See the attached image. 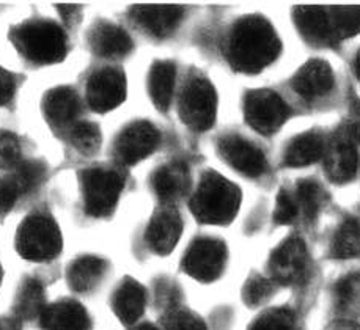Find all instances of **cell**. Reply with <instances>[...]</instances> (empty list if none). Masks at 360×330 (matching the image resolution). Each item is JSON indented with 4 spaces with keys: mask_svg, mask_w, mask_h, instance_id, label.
<instances>
[{
    "mask_svg": "<svg viewBox=\"0 0 360 330\" xmlns=\"http://www.w3.org/2000/svg\"><path fill=\"white\" fill-rule=\"evenodd\" d=\"M159 131L148 121H136L129 124L115 143L117 159L124 165L137 164L145 159L159 145Z\"/></svg>",
    "mask_w": 360,
    "mask_h": 330,
    "instance_id": "30bf717a",
    "label": "cell"
},
{
    "mask_svg": "<svg viewBox=\"0 0 360 330\" xmlns=\"http://www.w3.org/2000/svg\"><path fill=\"white\" fill-rule=\"evenodd\" d=\"M82 189L86 213L93 217H104L117 206L123 180L115 170L91 169L84 173Z\"/></svg>",
    "mask_w": 360,
    "mask_h": 330,
    "instance_id": "8992f818",
    "label": "cell"
},
{
    "mask_svg": "<svg viewBox=\"0 0 360 330\" xmlns=\"http://www.w3.org/2000/svg\"><path fill=\"white\" fill-rule=\"evenodd\" d=\"M272 293V282L266 280L263 277L255 275L245 283L244 286V301L249 305H258L264 299H268Z\"/></svg>",
    "mask_w": 360,
    "mask_h": 330,
    "instance_id": "74e56055",
    "label": "cell"
},
{
    "mask_svg": "<svg viewBox=\"0 0 360 330\" xmlns=\"http://www.w3.org/2000/svg\"><path fill=\"white\" fill-rule=\"evenodd\" d=\"M90 46L98 55L115 58L128 54L132 48V41L128 33L118 25L99 22L90 33Z\"/></svg>",
    "mask_w": 360,
    "mask_h": 330,
    "instance_id": "7402d4cb",
    "label": "cell"
},
{
    "mask_svg": "<svg viewBox=\"0 0 360 330\" xmlns=\"http://www.w3.org/2000/svg\"><path fill=\"white\" fill-rule=\"evenodd\" d=\"M338 134L348 138L354 145H360V99L351 96L348 103V115H346Z\"/></svg>",
    "mask_w": 360,
    "mask_h": 330,
    "instance_id": "d590c367",
    "label": "cell"
},
{
    "mask_svg": "<svg viewBox=\"0 0 360 330\" xmlns=\"http://www.w3.org/2000/svg\"><path fill=\"white\" fill-rule=\"evenodd\" d=\"M167 330H206L203 321L186 310L170 308L164 316Z\"/></svg>",
    "mask_w": 360,
    "mask_h": 330,
    "instance_id": "e575fe53",
    "label": "cell"
},
{
    "mask_svg": "<svg viewBox=\"0 0 360 330\" xmlns=\"http://www.w3.org/2000/svg\"><path fill=\"white\" fill-rule=\"evenodd\" d=\"M291 85L299 96L307 101H315L330 93L335 87V76L326 62L311 60L296 72Z\"/></svg>",
    "mask_w": 360,
    "mask_h": 330,
    "instance_id": "5bb4252c",
    "label": "cell"
},
{
    "mask_svg": "<svg viewBox=\"0 0 360 330\" xmlns=\"http://www.w3.org/2000/svg\"><path fill=\"white\" fill-rule=\"evenodd\" d=\"M226 261L224 242L211 237L197 239L184 256V270L200 282H212L222 274Z\"/></svg>",
    "mask_w": 360,
    "mask_h": 330,
    "instance_id": "9c48e42d",
    "label": "cell"
},
{
    "mask_svg": "<svg viewBox=\"0 0 360 330\" xmlns=\"http://www.w3.org/2000/svg\"><path fill=\"white\" fill-rule=\"evenodd\" d=\"M280 54V39L274 27L262 16H248L233 27L226 57L233 68L243 72H258Z\"/></svg>",
    "mask_w": 360,
    "mask_h": 330,
    "instance_id": "6da1fadb",
    "label": "cell"
},
{
    "mask_svg": "<svg viewBox=\"0 0 360 330\" xmlns=\"http://www.w3.org/2000/svg\"><path fill=\"white\" fill-rule=\"evenodd\" d=\"M335 302L342 312L360 315V272L343 277L335 285Z\"/></svg>",
    "mask_w": 360,
    "mask_h": 330,
    "instance_id": "f1b7e54d",
    "label": "cell"
},
{
    "mask_svg": "<svg viewBox=\"0 0 360 330\" xmlns=\"http://www.w3.org/2000/svg\"><path fill=\"white\" fill-rule=\"evenodd\" d=\"M44 115L52 126L57 129L70 131L77 124V117L81 112V103L77 95L68 87L52 90L43 103Z\"/></svg>",
    "mask_w": 360,
    "mask_h": 330,
    "instance_id": "ac0fdd59",
    "label": "cell"
},
{
    "mask_svg": "<svg viewBox=\"0 0 360 330\" xmlns=\"http://www.w3.org/2000/svg\"><path fill=\"white\" fill-rule=\"evenodd\" d=\"M151 183L159 200L170 206L173 202L188 194L191 187L189 170L179 162L167 164L156 171Z\"/></svg>",
    "mask_w": 360,
    "mask_h": 330,
    "instance_id": "d6986e66",
    "label": "cell"
},
{
    "mask_svg": "<svg viewBox=\"0 0 360 330\" xmlns=\"http://www.w3.org/2000/svg\"><path fill=\"white\" fill-rule=\"evenodd\" d=\"M244 115L250 128L262 134H274L288 120L290 107L274 91L255 90L244 99Z\"/></svg>",
    "mask_w": 360,
    "mask_h": 330,
    "instance_id": "52a82bcc",
    "label": "cell"
},
{
    "mask_svg": "<svg viewBox=\"0 0 360 330\" xmlns=\"http://www.w3.org/2000/svg\"><path fill=\"white\" fill-rule=\"evenodd\" d=\"M292 195L297 203L299 214H304L309 219H313L321 211L326 202L324 189L316 181H301Z\"/></svg>",
    "mask_w": 360,
    "mask_h": 330,
    "instance_id": "83f0119b",
    "label": "cell"
},
{
    "mask_svg": "<svg viewBox=\"0 0 360 330\" xmlns=\"http://www.w3.org/2000/svg\"><path fill=\"white\" fill-rule=\"evenodd\" d=\"M136 330H158V329H156V327H153V326L145 324V326H140V327H137Z\"/></svg>",
    "mask_w": 360,
    "mask_h": 330,
    "instance_id": "ee69618b",
    "label": "cell"
},
{
    "mask_svg": "<svg viewBox=\"0 0 360 330\" xmlns=\"http://www.w3.org/2000/svg\"><path fill=\"white\" fill-rule=\"evenodd\" d=\"M0 330H21V319L18 316L0 318Z\"/></svg>",
    "mask_w": 360,
    "mask_h": 330,
    "instance_id": "60d3db41",
    "label": "cell"
},
{
    "mask_svg": "<svg viewBox=\"0 0 360 330\" xmlns=\"http://www.w3.org/2000/svg\"><path fill=\"white\" fill-rule=\"evenodd\" d=\"M126 81L122 71L104 68L91 74L86 84V101L96 112H108L123 103Z\"/></svg>",
    "mask_w": 360,
    "mask_h": 330,
    "instance_id": "8fae6325",
    "label": "cell"
},
{
    "mask_svg": "<svg viewBox=\"0 0 360 330\" xmlns=\"http://www.w3.org/2000/svg\"><path fill=\"white\" fill-rule=\"evenodd\" d=\"M356 72H357V77L360 79V51L356 57Z\"/></svg>",
    "mask_w": 360,
    "mask_h": 330,
    "instance_id": "7bdbcfd3",
    "label": "cell"
},
{
    "mask_svg": "<svg viewBox=\"0 0 360 330\" xmlns=\"http://www.w3.org/2000/svg\"><path fill=\"white\" fill-rule=\"evenodd\" d=\"M46 170L38 161H22L11 171L10 180L15 183L19 194H30L44 181Z\"/></svg>",
    "mask_w": 360,
    "mask_h": 330,
    "instance_id": "4dcf8cb0",
    "label": "cell"
},
{
    "mask_svg": "<svg viewBox=\"0 0 360 330\" xmlns=\"http://www.w3.org/2000/svg\"><path fill=\"white\" fill-rule=\"evenodd\" d=\"M326 330H360V327L351 321H337Z\"/></svg>",
    "mask_w": 360,
    "mask_h": 330,
    "instance_id": "b9f144b4",
    "label": "cell"
},
{
    "mask_svg": "<svg viewBox=\"0 0 360 330\" xmlns=\"http://www.w3.org/2000/svg\"><path fill=\"white\" fill-rule=\"evenodd\" d=\"M105 272V261L96 256H82L71 264L68 282L76 291H90L98 285Z\"/></svg>",
    "mask_w": 360,
    "mask_h": 330,
    "instance_id": "d4e9b609",
    "label": "cell"
},
{
    "mask_svg": "<svg viewBox=\"0 0 360 330\" xmlns=\"http://www.w3.org/2000/svg\"><path fill=\"white\" fill-rule=\"evenodd\" d=\"M250 330H297V324L290 310L277 308L259 316Z\"/></svg>",
    "mask_w": 360,
    "mask_h": 330,
    "instance_id": "d6a6232c",
    "label": "cell"
},
{
    "mask_svg": "<svg viewBox=\"0 0 360 330\" xmlns=\"http://www.w3.org/2000/svg\"><path fill=\"white\" fill-rule=\"evenodd\" d=\"M44 289L41 283L37 280H25L18 293L16 299V316L19 319L41 318L46 310Z\"/></svg>",
    "mask_w": 360,
    "mask_h": 330,
    "instance_id": "4316f807",
    "label": "cell"
},
{
    "mask_svg": "<svg viewBox=\"0 0 360 330\" xmlns=\"http://www.w3.org/2000/svg\"><path fill=\"white\" fill-rule=\"evenodd\" d=\"M113 312L124 324H134L143 315L146 296L145 289L134 280H124L113 294Z\"/></svg>",
    "mask_w": 360,
    "mask_h": 330,
    "instance_id": "603a6c76",
    "label": "cell"
},
{
    "mask_svg": "<svg viewBox=\"0 0 360 330\" xmlns=\"http://www.w3.org/2000/svg\"><path fill=\"white\" fill-rule=\"evenodd\" d=\"M299 217V208L295 200V195L288 190H282L277 197L276 203V211H274V219L277 223H282V225H288L292 223Z\"/></svg>",
    "mask_w": 360,
    "mask_h": 330,
    "instance_id": "8d00e7d4",
    "label": "cell"
},
{
    "mask_svg": "<svg viewBox=\"0 0 360 330\" xmlns=\"http://www.w3.org/2000/svg\"><path fill=\"white\" fill-rule=\"evenodd\" d=\"M19 195L21 194H19L15 183L10 180V176L0 180V214L8 213V211L15 206Z\"/></svg>",
    "mask_w": 360,
    "mask_h": 330,
    "instance_id": "f35d334b",
    "label": "cell"
},
{
    "mask_svg": "<svg viewBox=\"0 0 360 330\" xmlns=\"http://www.w3.org/2000/svg\"><path fill=\"white\" fill-rule=\"evenodd\" d=\"M15 95V77L8 71L0 68V105L10 101Z\"/></svg>",
    "mask_w": 360,
    "mask_h": 330,
    "instance_id": "ab89813d",
    "label": "cell"
},
{
    "mask_svg": "<svg viewBox=\"0 0 360 330\" xmlns=\"http://www.w3.org/2000/svg\"><path fill=\"white\" fill-rule=\"evenodd\" d=\"M175 81L176 70L170 62H158L153 65L148 77V90L151 101L158 105V109H169L173 91H175Z\"/></svg>",
    "mask_w": 360,
    "mask_h": 330,
    "instance_id": "cb8c5ba5",
    "label": "cell"
},
{
    "mask_svg": "<svg viewBox=\"0 0 360 330\" xmlns=\"http://www.w3.org/2000/svg\"><path fill=\"white\" fill-rule=\"evenodd\" d=\"M337 41L360 33V6H329Z\"/></svg>",
    "mask_w": 360,
    "mask_h": 330,
    "instance_id": "f546056e",
    "label": "cell"
},
{
    "mask_svg": "<svg viewBox=\"0 0 360 330\" xmlns=\"http://www.w3.org/2000/svg\"><path fill=\"white\" fill-rule=\"evenodd\" d=\"M324 137L318 132H305L292 138L288 143L283 154V164L286 167H305V165L315 164L326 154Z\"/></svg>",
    "mask_w": 360,
    "mask_h": 330,
    "instance_id": "44dd1931",
    "label": "cell"
},
{
    "mask_svg": "<svg viewBox=\"0 0 360 330\" xmlns=\"http://www.w3.org/2000/svg\"><path fill=\"white\" fill-rule=\"evenodd\" d=\"M11 39L18 51L37 65L60 62L66 52L62 29L49 21H33L13 30Z\"/></svg>",
    "mask_w": 360,
    "mask_h": 330,
    "instance_id": "3957f363",
    "label": "cell"
},
{
    "mask_svg": "<svg viewBox=\"0 0 360 330\" xmlns=\"http://www.w3.org/2000/svg\"><path fill=\"white\" fill-rule=\"evenodd\" d=\"M292 18L299 33L310 44L332 46L338 43L329 6H297Z\"/></svg>",
    "mask_w": 360,
    "mask_h": 330,
    "instance_id": "4fadbf2b",
    "label": "cell"
},
{
    "mask_svg": "<svg viewBox=\"0 0 360 330\" xmlns=\"http://www.w3.org/2000/svg\"><path fill=\"white\" fill-rule=\"evenodd\" d=\"M70 140L79 153L93 154L101 145V132L91 123H77L70 131Z\"/></svg>",
    "mask_w": 360,
    "mask_h": 330,
    "instance_id": "1f68e13d",
    "label": "cell"
},
{
    "mask_svg": "<svg viewBox=\"0 0 360 330\" xmlns=\"http://www.w3.org/2000/svg\"><path fill=\"white\" fill-rule=\"evenodd\" d=\"M181 231L183 222L178 211L165 204L162 209H159L151 217L148 230H146V242H148L151 250L165 255L175 249Z\"/></svg>",
    "mask_w": 360,
    "mask_h": 330,
    "instance_id": "e0dca14e",
    "label": "cell"
},
{
    "mask_svg": "<svg viewBox=\"0 0 360 330\" xmlns=\"http://www.w3.org/2000/svg\"><path fill=\"white\" fill-rule=\"evenodd\" d=\"M16 247L24 258L46 261L58 255L62 249V235L49 217L32 216L18 230Z\"/></svg>",
    "mask_w": 360,
    "mask_h": 330,
    "instance_id": "277c9868",
    "label": "cell"
},
{
    "mask_svg": "<svg viewBox=\"0 0 360 330\" xmlns=\"http://www.w3.org/2000/svg\"><path fill=\"white\" fill-rule=\"evenodd\" d=\"M137 27L155 38H165L178 27L183 8L175 5H137L131 11Z\"/></svg>",
    "mask_w": 360,
    "mask_h": 330,
    "instance_id": "9a60e30c",
    "label": "cell"
},
{
    "mask_svg": "<svg viewBox=\"0 0 360 330\" xmlns=\"http://www.w3.org/2000/svg\"><path fill=\"white\" fill-rule=\"evenodd\" d=\"M217 95L210 81L195 76L184 85L179 98V117L194 131L210 129L216 120Z\"/></svg>",
    "mask_w": 360,
    "mask_h": 330,
    "instance_id": "5b68a950",
    "label": "cell"
},
{
    "mask_svg": "<svg viewBox=\"0 0 360 330\" xmlns=\"http://www.w3.org/2000/svg\"><path fill=\"white\" fill-rule=\"evenodd\" d=\"M332 256L340 260L360 258V222L346 219L337 228L330 244Z\"/></svg>",
    "mask_w": 360,
    "mask_h": 330,
    "instance_id": "484cf974",
    "label": "cell"
},
{
    "mask_svg": "<svg viewBox=\"0 0 360 330\" xmlns=\"http://www.w3.org/2000/svg\"><path fill=\"white\" fill-rule=\"evenodd\" d=\"M241 192L224 176L206 171L191 198V209L203 223H226L236 216Z\"/></svg>",
    "mask_w": 360,
    "mask_h": 330,
    "instance_id": "7a4b0ae2",
    "label": "cell"
},
{
    "mask_svg": "<svg viewBox=\"0 0 360 330\" xmlns=\"http://www.w3.org/2000/svg\"><path fill=\"white\" fill-rule=\"evenodd\" d=\"M21 162L22 154L18 137L8 131H0V169L13 171Z\"/></svg>",
    "mask_w": 360,
    "mask_h": 330,
    "instance_id": "836d02e7",
    "label": "cell"
},
{
    "mask_svg": "<svg viewBox=\"0 0 360 330\" xmlns=\"http://www.w3.org/2000/svg\"><path fill=\"white\" fill-rule=\"evenodd\" d=\"M326 173L333 183L343 184L354 180L359 170V153L357 145L349 142L348 138L340 136L338 132L333 140L328 145L324 154Z\"/></svg>",
    "mask_w": 360,
    "mask_h": 330,
    "instance_id": "2e32d148",
    "label": "cell"
},
{
    "mask_svg": "<svg viewBox=\"0 0 360 330\" xmlns=\"http://www.w3.org/2000/svg\"><path fill=\"white\" fill-rule=\"evenodd\" d=\"M269 272L272 280L282 285H297L304 282L309 272V253L305 244L297 237L280 244L271 255Z\"/></svg>",
    "mask_w": 360,
    "mask_h": 330,
    "instance_id": "ba28073f",
    "label": "cell"
},
{
    "mask_svg": "<svg viewBox=\"0 0 360 330\" xmlns=\"http://www.w3.org/2000/svg\"><path fill=\"white\" fill-rule=\"evenodd\" d=\"M217 147L224 159L245 176H262L268 167L263 151L243 137L225 136L219 140Z\"/></svg>",
    "mask_w": 360,
    "mask_h": 330,
    "instance_id": "7c38bea8",
    "label": "cell"
},
{
    "mask_svg": "<svg viewBox=\"0 0 360 330\" xmlns=\"http://www.w3.org/2000/svg\"><path fill=\"white\" fill-rule=\"evenodd\" d=\"M44 330H89L90 319L85 310L76 302L62 301L46 307L41 315Z\"/></svg>",
    "mask_w": 360,
    "mask_h": 330,
    "instance_id": "ffe728a7",
    "label": "cell"
},
{
    "mask_svg": "<svg viewBox=\"0 0 360 330\" xmlns=\"http://www.w3.org/2000/svg\"><path fill=\"white\" fill-rule=\"evenodd\" d=\"M0 279H2V269H0Z\"/></svg>",
    "mask_w": 360,
    "mask_h": 330,
    "instance_id": "f6af8a7d",
    "label": "cell"
}]
</instances>
